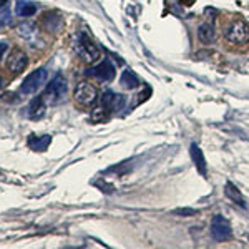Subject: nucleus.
Wrapping results in <instances>:
<instances>
[{
	"label": "nucleus",
	"mask_w": 249,
	"mask_h": 249,
	"mask_svg": "<svg viewBox=\"0 0 249 249\" xmlns=\"http://www.w3.org/2000/svg\"><path fill=\"white\" fill-rule=\"evenodd\" d=\"M67 95V80L62 77V75H55L53 80L48 83V87L45 88L40 98L48 105H53V103H58L60 100H63V96Z\"/></svg>",
	"instance_id": "nucleus-1"
},
{
	"label": "nucleus",
	"mask_w": 249,
	"mask_h": 249,
	"mask_svg": "<svg viewBox=\"0 0 249 249\" xmlns=\"http://www.w3.org/2000/svg\"><path fill=\"white\" fill-rule=\"evenodd\" d=\"M47 82V68H38V70L32 71L27 75L23 83L20 85V93L22 95H34L43 83Z\"/></svg>",
	"instance_id": "nucleus-2"
},
{
	"label": "nucleus",
	"mask_w": 249,
	"mask_h": 249,
	"mask_svg": "<svg viewBox=\"0 0 249 249\" xmlns=\"http://www.w3.org/2000/svg\"><path fill=\"white\" fill-rule=\"evenodd\" d=\"M224 37H226L228 42L243 45V43H246L249 40V25L244 20H236L226 29Z\"/></svg>",
	"instance_id": "nucleus-3"
},
{
	"label": "nucleus",
	"mask_w": 249,
	"mask_h": 249,
	"mask_svg": "<svg viewBox=\"0 0 249 249\" xmlns=\"http://www.w3.org/2000/svg\"><path fill=\"white\" fill-rule=\"evenodd\" d=\"M78 53L88 63H95L102 57V50L98 48V45L93 43V40H90V37H87L85 34H80L78 37Z\"/></svg>",
	"instance_id": "nucleus-4"
},
{
	"label": "nucleus",
	"mask_w": 249,
	"mask_h": 249,
	"mask_svg": "<svg viewBox=\"0 0 249 249\" xmlns=\"http://www.w3.org/2000/svg\"><path fill=\"white\" fill-rule=\"evenodd\" d=\"M73 96H75V102H77L78 105L90 107V105H93L96 102V98H98V91H96V88L91 85V83L82 82V83H78L77 88H75Z\"/></svg>",
	"instance_id": "nucleus-5"
},
{
	"label": "nucleus",
	"mask_w": 249,
	"mask_h": 249,
	"mask_svg": "<svg viewBox=\"0 0 249 249\" xmlns=\"http://www.w3.org/2000/svg\"><path fill=\"white\" fill-rule=\"evenodd\" d=\"M27 65H29V57H27L25 52L20 50V48H14L9 57H7V70H9V73H12L14 77L22 73L27 68Z\"/></svg>",
	"instance_id": "nucleus-6"
},
{
	"label": "nucleus",
	"mask_w": 249,
	"mask_h": 249,
	"mask_svg": "<svg viewBox=\"0 0 249 249\" xmlns=\"http://www.w3.org/2000/svg\"><path fill=\"white\" fill-rule=\"evenodd\" d=\"M211 236L216 241H228L231 239L232 230L231 224L226 218H223L221 214H216L211 221Z\"/></svg>",
	"instance_id": "nucleus-7"
},
{
	"label": "nucleus",
	"mask_w": 249,
	"mask_h": 249,
	"mask_svg": "<svg viewBox=\"0 0 249 249\" xmlns=\"http://www.w3.org/2000/svg\"><path fill=\"white\" fill-rule=\"evenodd\" d=\"M87 73L95 78H98V80H102V82H111V80L115 78V67L110 60L105 58L100 65L90 68Z\"/></svg>",
	"instance_id": "nucleus-8"
},
{
	"label": "nucleus",
	"mask_w": 249,
	"mask_h": 249,
	"mask_svg": "<svg viewBox=\"0 0 249 249\" xmlns=\"http://www.w3.org/2000/svg\"><path fill=\"white\" fill-rule=\"evenodd\" d=\"M123 105H124V96L123 95H116V93H113V91H105L102 96V107L107 108L110 113L122 110Z\"/></svg>",
	"instance_id": "nucleus-9"
},
{
	"label": "nucleus",
	"mask_w": 249,
	"mask_h": 249,
	"mask_svg": "<svg viewBox=\"0 0 249 249\" xmlns=\"http://www.w3.org/2000/svg\"><path fill=\"white\" fill-rule=\"evenodd\" d=\"M17 34L22 37L23 40H27V42L30 43V45H37V40H38V29L37 25H34V23H22V25L17 27Z\"/></svg>",
	"instance_id": "nucleus-10"
},
{
	"label": "nucleus",
	"mask_w": 249,
	"mask_h": 249,
	"mask_svg": "<svg viewBox=\"0 0 249 249\" xmlns=\"http://www.w3.org/2000/svg\"><path fill=\"white\" fill-rule=\"evenodd\" d=\"M50 143H52L50 135H42V136L30 135V138H29V146L34 151H45Z\"/></svg>",
	"instance_id": "nucleus-11"
},
{
	"label": "nucleus",
	"mask_w": 249,
	"mask_h": 249,
	"mask_svg": "<svg viewBox=\"0 0 249 249\" xmlns=\"http://www.w3.org/2000/svg\"><path fill=\"white\" fill-rule=\"evenodd\" d=\"M191 158H193V161H195L196 168H198V171L201 173L203 176H206V160H204L203 151L198 144H191Z\"/></svg>",
	"instance_id": "nucleus-12"
},
{
	"label": "nucleus",
	"mask_w": 249,
	"mask_h": 249,
	"mask_svg": "<svg viewBox=\"0 0 249 249\" xmlns=\"http://www.w3.org/2000/svg\"><path fill=\"white\" fill-rule=\"evenodd\" d=\"M198 38L201 40L203 43H206V45L214 43L216 42V32H214V29H213V25H210V23H203V25H199Z\"/></svg>",
	"instance_id": "nucleus-13"
},
{
	"label": "nucleus",
	"mask_w": 249,
	"mask_h": 249,
	"mask_svg": "<svg viewBox=\"0 0 249 249\" xmlns=\"http://www.w3.org/2000/svg\"><path fill=\"white\" fill-rule=\"evenodd\" d=\"M45 110H47V103L38 96V98H35L34 102H32V105L29 108V116L32 120H40L45 115Z\"/></svg>",
	"instance_id": "nucleus-14"
},
{
	"label": "nucleus",
	"mask_w": 249,
	"mask_h": 249,
	"mask_svg": "<svg viewBox=\"0 0 249 249\" xmlns=\"http://www.w3.org/2000/svg\"><path fill=\"white\" fill-rule=\"evenodd\" d=\"M15 12H17L18 17H32V15L37 14V5L34 2H27V0H20L17 2V7H15Z\"/></svg>",
	"instance_id": "nucleus-15"
},
{
	"label": "nucleus",
	"mask_w": 249,
	"mask_h": 249,
	"mask_svg": "<svg viewBox=\"0 0 249 249\" xmlns=\"http://www.w3.org/2000/svg\"><path fill=\"white\" fill-rule=\"evenodd\" d=\"M120 83H122V87L133 90V88H136V87L140 85V80H138V77H136V75L131 70H124L123 75H122V78H120Z\"/></svg>",
	"instance_id": "nucleus-16"
},
{
	"label": "nucleus",
	"mask_w": 249,
	"mask_h": 249,
	"mask_svg": "<svg viewBox=\"0 0 249 249\" xmlns=\"http://www.w3.org/2000/svg\"><path fill=\"white\" fill-rule=\"evenodd\" d=\"M110 118V111L107 110V108H103L102 105L96 107L91 110V115H90V120L93 123H103L107 122V120Z\"/></svg>",
	"instance_id": "nucleus-17"
},
{
	"label": "nucleus",
	"mask_w": 249,
	"mask_h": 249,
	"mask_svg": "<svg viewBox=\"0 0 249 249\" xmlns=\"http://www.w3.org/2000/svg\"><path fill=\"white\" fill-rule=\"evenodd\" d=\"M224 193H226L228 198L232 199V201H234V203L241 204V206H243V208L246 206V204H244L243 196H241V193H239V190H238V188H236V186H232L231 183H228V184H226V191H224Z\"/></svg>",
	"instance_id": "nucleus-18"
},
{
	"label": "nucleus",
	"mask_w": 249,
	"mask_h": 249,
	"mask_svg": "<svg viewBox=\"0 0 249 249\" xmlns=\"http://www.w3.org/2000/svg\"><path fill=\"white\" fill-rule=\"evenodd\" d=\"M10 22H12V10H10V7L5 3L3 7H0V29L7 27Z\"/></svg>",
	"instance_id": "nucleus-19"
},
{
	"label": "nucleus",
	"mask_w": 249,
	"mask_h": 249,
	"mask_svg": "<svg viewBox=\"0 0 249 249\" xmlns=\"http://www.w3.org/2000/svg\"><path fill=\"white\" fill-rule=\"evenodd\" d=\"M175 214H181V216H196L198 211L196 210H191V208H183V210H175Z\"/></svg>",
	"instance_id": "nucleus-20"
},
{
	"label": "nucleus",
	"mask_w": 249,
	"mask_h": 249,
	"mask_svg": "<svg viewBox=\"0 0 249 249\" xmlns=\"http://www.w3.org/2000/svg\"><path fill=\"white\" fill-rule=\"evenodd\" d=\"M7 50H9V45H7L5 42H0V60H2V57L5 55Z\"/></svg>",
	"instance_id": "nucleus-21"
},
{
	"label": "nucleus",
	"mask_w": 249,
	"mask_h": 249,
	"mask_svg": "<svg viewBox=\"0 0 249 249\" xmlns=\"http://www.w3.org/2000/svg\"><path fill=\"white\" fill-rule=\"evenodd\" d=\"M7 3V0H0V7H3Z\"/></svg>",
	"instance_id": "nucleus-22"
},
{
	"label": "nucleus",
	"mask_w": 249,
	"mask_h": 249,
	"mask_svg": "<svg viewBox=\"0 0 249 249\" xmlns=\"http://www.w3.org/2000/svg\"><path fill=\"white\" fill-rule=\"evenodd\" d=\"M2 87H3V82H2V78H0V90H2Z\"/></svg>",
	"instance_id": "nucleus-23"
}]
</instances>
